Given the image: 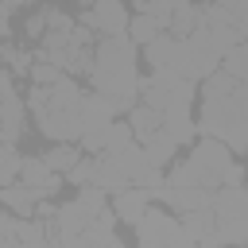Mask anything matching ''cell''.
I'll return each instance as SVG.
<instances>
[{"mask_svg":"<svg viewBox=\"0 0 248 248\" xmlns=\"http://www.w3.org/2000/svg\"><path fill=\"white\" fill-rule=\"evenodd\" d=\"M89 85L116 101V108H132L136 93H143L140 66H136V43L128 35H101L93 46V66H89Z\"/></svg>","mask_w":248,"mask_h":248,"instance_id":"obj_1","label":"cell"},{"mask_svg":"<svg viewBox=\"0 0 248 248\" xmlns=\"http://www.w3.org/2000/svg\"><path fill=\"white\" fill-rule=\"evenodd\" d=\"M81 105H85V93H81V85L70 74H62L50 85H35L31 81L27 108L39 120V132L50 136V140H74V143L81 140V128H85Z\"/></svg>","mask_w":248,"mask_h":248,"instance_id":"obj_2","label":"cell"},{"mask_svg":"<svg viewBox=\"0 0 248 248\" xmlns=\"http://www.w3.org/2000/svg\"><path fill=\"white\" fill-rule=\"evenodd\" d=\"M198 132L225 140L232 151H248V85H236L225 97H202Z\"/></svg>","mask_w":248,"mask_h":248,"instance_id":"obj_3","label":"cell"},{"mask_svg":"<svg viewBox=\"0 0 248 248\" xmlns=\"http://www.w3.org/2000/svg\"><path fill=\"white\" fill-rule=\"evenodd\" d=\"M217 66H221V50L209 43L205 23H202L198 31H190V35H182V39H178L174 66H170L174 74H182V78H190V81H202V78H209Z\"/></svg>","mask_w":248,"mask_h":248,"instance_id":"obj_4","label":"cell"},{"mask_svg":"<svg viewBox=\"0 0 248 248\" xmlns=\"http://www.w3.org/2000/svg\"><path fill=\"white\" fill-rule=\"evenodd\" d=\"M136 229V240L143 244V248H163V244H174V248H186V244H194L190 240V232L182 229V217L174 213V209H143V217L132 225Z\"/></svg>","mask_w":248,"mask_h":248,"instance_id":"obj_5","label":"cell"},{"mask_svg":"<svg viewBox=\"0 0 248 248\" xmlns=\"http://www.w3.org/2000/svg\"><path fill=\"white\" fill-rule=\"evenodd\" d=\"M81 23L89 31H101V35H128V12H124V0H93L81 16Z\"/></svg>","mask_w":248,"mask_h":248,"instance_id":"obj_6","label":"cell"},{"mask_svg":"<svg viewBox=\"0 0 248 248\" xmlns=\"http://www.w3.org/2000/svg\"><path fill=\"white\" fill-rule=\"evenodd\" d=\"M213 213H217V221L248 217V186L244 182H221L213 194Z\"/></svg>","mask_w":248,"mask_h":248,"instance_id":"obj_7","label":"cell"},{"mask_svg":"<svg viewBox=\"0 0 248 248\" xmlns=\"http://www.w3.org/2000/svg\"><path fill=\"white\" fill-rule=\"evenodd\" d=\"M112 213H116V221L120 225H136L140 217H143V209L151 205V194H147V186H128V190H120V194H112Z\"/></svg>","mask_w":248,"mask_h":248,"instance_id":"obj_8","label":"cell"},{"mask_svg":"<svg viewBox=\"0 0 248 248\" xmlns=\"http://www.w3.org/2000/svg\"><path fill=\"white\" fill-rule=\"evenodd\" d=\"M19 182H27L39 198H50V194H58L62 174H58V170H50V167H46V159H23V167H19Z\"/></svg>","mask_w":248,"mask_h":248,"instance_id":"obj_9","label":"cell"},{"mask_svg":"<svg viewBox=\"0 0 248 248\" xmlns=\"http://www.w3.org/2000/svg\"><path fill=\"white\" fill-rule=\"evenodd\" d=\"M178 217H182V229L190 232L194 244H213V240H217V213H213V205L186 209V213H178Z\"/></svg>","mask_w":248,"mask_h":248,"instance_id":"obj_10","label":"cell"},{"mask_svg":"<svg viewBox=\"0 0 248 248\" xmlns=\"http://www.w3.org/2000/svg\"><path fill=\"white\" fill-rule=\"evenodd\" d=\"M128 124H132V136H136V143H147L159 128H163V112L155 108V105H132L128 108Z\"/></svg>","mask_w":248,"mask_h":248,"instance_id":"obj_11","label":"cell"},{"mask_svg":"<svg viewBox=\"0 0 248 248\" xmlns=\"http://www.w3.org/2000/svg\"><path fill=\"white\" fill-rule=\"evenodd\" d=\"M0 205H8L16 217H35V205H39V194L27 186V182H19V186H0Z\"/></svg>","mask_w":248,"mask_h":248,"instance_id":"obj_12","label":"cell"},{"mask_svg":"<svg viewBox=\"0 0 248 248\" xmlns=\"http://www.w3.org/2000/svg\"><path fill=\"white\" fill-rule=\"evenodd\" d=\"M23 132V101L12 93V97H0V140L4 143H16Z\"/></svg>","mask_w":248,"mask_h":248,"instance_id":"obj_13","label":"cell"},{"mask_svg":"<svg viewBox=\"0 0 248 248\" xmlns=\"http://www.w3.org/2000/svg\"><path fill=\"white\" fill-rule=\"evenodd\" d=\"M163 132H170L174 143L182 147V143H190L198 136V120L190 116V108H167L163 112Z\"/></svg>","mask_w":248,"mask_h":248,"instance_id":"obj_14","label":"cell"},{"mask_svg":"<svg viewBox=\"0 0 248 248\" xmlns=\"http://www.w3.org/2000/svg\"><path fill=\"white\" fill-rule=\"evenodd\" d=\"M167 27L159 23V16L155 12H136L132 19H128V39L136 43V46H147L151 39H159Z\"/></svg>","mask_w":248,"mask_h":248,"instance_id":"obj_15","label":"cell"},{"mask_svg":"<svg viewBox=\"0 0 248 248\" xmlns=\"http://www.w3.org/2000/svg\"><path fill=\"white\" fill-rule=\"evenodd\" d=\"M143 151H147V163H151V167H163V170H167V167L174 163L178 143H174V136H170V132H163V128H159V132L143 143Z\"/></svg>","mask_w":248,"mask_h":248,"instance_id":"obj_16","label":"cell"},{"mask_svg":"<svg viewBox=\"0 0 248 248\" xmlns=\"http://www.w3.org/2000/svg\"><path fill=\"white\" fill-rule=\"evenodd\" d=\"M43 159H46V167H50V170L66 174V170L81 159V143H74V140H54V147H50Z\"/></svg>","mask_w":248,"mask_h":248,"instance_id":"obj_17","label":"cell"},{"mask_svg":"<svg viewBox=\"0 0 248 248\" xmlns=\"http://www.w3.org/2000/svg\"><path fill=\"white\" fill-rule=\"evenodd\" d=\"M221 70H229L240 85H248V39H240L236 46H229L221 54Z\"/></svg>","mask_w":248,"mask_h":248,"instance_id":"obj_18","label":"cell"},{"mask_svg":"<svg viewBox=\"0 0 248 248\" xmlns=\"http://www.w3.org/2000/svg\"><path fill=\"white\" fill-rule=\"evenodd\" d=\"M19 167H23V155L16 151V143L0 140V186H8L12 178H19Z\"/></svg>","mask_w":248,"mask_h":248,"instance_id":"obj_19","label":"cell"},{"mask_svg":"<svg viewBox=\"0 0 248 248\" xmlns=\"http://www.w3.org/2000/svg\"><path fill=\"white\" fill-rule=\"evenodd\" d=\"M0 62H8V70H12L16 78L31 74V66H35V58H31L27 50H19V46H0Z\"/></svg>","mask_w":248,"mask_h":248,"instance_id":"obj_20","label":"cell"},{"mask_svg":"<svg viewBox=\"0 0 248 248\" xmlns=\"http://www.w3.org/2000/svg\"><path fill=\"white\" fill-rule=\"evenodd\" d=\"M128 143H136L132 124H116V120H112V128H108V140H105V151H101V155H116V151H124Z\"/></svg>","mask_w":248,"mask_h":248,"instance_id":"obj_21","label":"cell"},{"mask_svg":"<svg viewBox=\"0 0 248 248\" xmlns=\"http://www.w3.org/2000/svg\"><path fill=\"white\" fill-rule=\"evenodd\" d=\"M93 174H97V159H93V155H81V159L66 170V182H70V186H85V182H93Z\"/></svg>","mask_w":248,"mask_h":248,"instance_id":"obj_22","label":"cell"},{"mask_svg":"<svg viewBox=\"0 0 248 248\" xmlns=\"http://www.w3.org/2000/svg\"><path fill=\"white\" fill-rule=\"evenodd\" d=\"M62 74H66V70H58L54 62H46V58H35V66H31V74H27V78H31L35 85H50V81H58Z\"/></svg>","mask_w":248,"mask_h":248,"instance_id":"obj_23","label":"cell"},{"mask_svg":"<svg viewBox=\"0 0 248 248\" xmlns=\"http://www.w3.org/2000/svg\"><path fill=\"white\" fill-rule=\"evenodd\" d=\"M46 31H50V23H46V8H43V12H35V16H27V23H23V35H27V43H39Z\"/></svg>","mask_w":248,"mask_h":248,"instance_id":"obj_24","label":"cell"},{"mask_svg":"<svg viewBox=\"0 0 248 248\" xmlns=\"http://www.w3.org/2000/svg\"><path fill=\"white\" fill-rule=\"evenodd\" d=\"M16 221H19V217L4 205V209H0V244H16Z\"/></svg>","mask_w":248,"mask_h":248,"instance_id":"obj_25","label":"cell"},{"mask_svg":"<svg viewBox=\"0 0 248 248\" xmlns=\"http://www.w3.org/2000/svg\"><path fill=\"white\" fill-rule=\"evenodd\" d=\"M229 12H232V23H236V31L248 39V0H232V4H229Z\"/></svg>","mask_w":248,"mask_h":248,"instance_id":"obj_26","label":"cell"},{"mask_svg":"<svg viewBox=\"0 0 248 248\" xmlns=\"http://www.w3.org/2000/svg\"><path fill=\"white\" fill-rule=\"evenodd\" d=\"M8 27H12V19H8V4H0V39L8 35Z\"/></svg>","mask_w":248,"mask_h":248,"instance_id":"obj_27","label":"cell"},{"mask_svg":"<svg viewBox=\"0 0 248 248\" xmlns=\"http://www.w3.org/2000/svg\"><path fill=\"white\" fill-rule=\"evenodd\" d=\"M159 0H136V12H155Z\"/></svg>","mask_w":248,"mask_h":248,"instance_id":"obj_28","label":"cell"},{"mask_svg":"<svg viewBox=\"0 0 248 248\" xmlns=\"http://www.w3.org/2000/svg\"><path fill=\"white\" fill-rule=\"evenodd\" d=\"M0 4H8V8H16V4H23V0H0Z\"/></svg>","mask_w":248,"mask_h":248,"instance_id":"obj_29","label":"cell"},{"mask_svg":"<svg viewBox=\"0 0 248 248\" xmlns=\"http://www.w3.org/2000/svg\"><path fill=\"white\" fill-rule=\"evenodd\" d=\"M78 4H81V8H89V4H93V0H78Z\"/></svg>","mask_w":248,"mask_h":248,"instance_id":"obj_30","label":"cell"}]
</instances>
